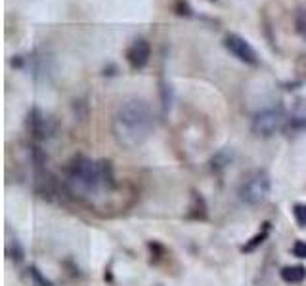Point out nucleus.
<instances>
[{"mask_svg": "<svg viewBox=\"0 0 306 286\" xmlns=\"http://www.w3.org/2000/svg\"><path fill=\"white\" fill-rule=\"evenodd\" d=\"M270 176L264 170L253 172L241 185V199L249 204H260L270 195Z\"/></svg>", "mask_w": 306, "mask_h": 286, "instance_id": "20e7f679", "label": "nucleus"}, {"mask_svg": "<svg viewBox=\"0 0 306 286\" xmlns=\"http://www.w3.org/2000/svg\"><path fill=\"white\" fill-rule=\"evenodd\" d=\"M268 229H270V227H268V223H266V225H264V231H263V233L254 235L253 239H251V243H247V244H245V246H243V248H241V250H243V252H253L254 248L258 246V244H263V243H264V239L268 237Z\"/></svg>", "mask_w": 306, "mask_h": 286, "instance_id": "9d476101", "label": "nucleus"}, {"mask_svg": "<svg viewBox=\"0 0 306 286\" xmlns=\"http://www.w3.org/2000/svg\"><path fill=\"white\" fill-rule=\"evenodd\" d=\"M306 130V101L298 99L295 107L291 109L287 115V124H285V132H293V134H300Z\"/></svg>", "mask_w": 306, "mask_h": 286, "instance_id": "6e6552de", "label": "nucleus"}, {"mask_svg": "<svg viewBox=\"0 0 306 286\" xmlns=\"http://www.w3.org/2000/svg\"><path fill=\"white\" fill-rule=\"evenodd\" d=\"M149 55H151V48L146 38H136L126 50V61L134 71L144 69L148 65Z\"/></svg>", "mask_w": 306, "mask_h": 286, "instance_id": "423d86ee", "label": "nucleus"}, {"mask_svg": "<svg viewBox=\"0 0 306 286\" xmlns=\"http://www.w3.org/2000/svg\"><path fill=\"white\" fill-rule=\"evenodd\" d=\"M224 46H226V50L232 55H236L237 60L247 63V65H256L258 63V55L254 52V48L245 40L243 36L236 35V33H230L224 38Z\"/></svg>", "mask_w": 306, "mask_h": 286, "instance_id": "39448f33", "label": "nucleus"}, {"mask_svg": "<svg viewBox=\"0 0 306 286\" xmlns=\"http://www.w3.org/2000/svg\"><path fill=\"white\" fill-rule=\"evenodd\" d=\"M293 216H295L298 225L304 227L306 225V204H297V206L293 208Z\"/></svg>", "mask_w": 306, "mask_h": 286, "instance_id": "f8f14e48", "label": "nucleus"}, {"mask_svg": "<svg viewBox=\"0 0 306 286\" xmlns=\"http://www.w3.org/2000/svg\"><path fill=\"white\" fill-rule=\"evenodd\" d=\"M153 132V115L146 101L128 99L119 107L113 119V134L117 143L126 149L142 145Z\"/></svg>", "mask_w": 306, "mask_h": 286, "instance_id": "f257e3e1", "label": "nucleus"}, {"mask_svg": "<svg viewBox=\"0 0 306 286\" xmlns=\"http://www.w3.org/2000/svg\"><path fill=\"white\" fill-rule=\"evenodd\" d=\"M27 126H29V132H31V136L36 139H46L52 136V124H50V119L48 117H44L40 113V109H31L29 111V119H27Z\"/></svg>", "mask_w": 306, "mask_h": 286, "instance_id": "0eeeda50", "label": "nucleus"}, {"mask_svg": "<svg viewBox=\"0 0 306 286\" xmlns=\"http://www.w3.org/2000/svg\"><path fill=\"white\" fill-rule=\"evenodd\" d=\"M67 183L73 195L77 197H92L100 191L111 189L115 185L113 170L107 160L92 162L88 158H75L69 168Z\"/></svg>", "mask_w": 306, "mask_h": 286, "instance_id": "f03ea898", "label": "nucleus"}, {"mask_svg": "<svg viewBox=\"0 0 306 286\" xmlns=\"http://www.w3.org/2000/svg\"><path fill=\"white\" fill-rule=\"evenodd\" d=\"M285 124H287L285 109L281 105H274V107H268V109H263L260 113H256V117L253 119V132L256 136L270 138L278 130L285 128Z\"/></svg>", "mask_w": 306, "mask_h": 286, "instance_id": "7ed1b4c3", "label": "nucleus"}, {"mask_svg": "<svg viewBox=\"0 0 306 286\" xmlns=\"http://www.w3.org/2000/svg\"><path fill=\"white\" fill-rule=\"evenodd\" d=\"M295 25H297L298 35L306 38V8H300L297 14V19H295Z\"/></svg>", "mask_w": 306, "mask_h": 286, "instance_id": "9b49d317", "label": "nucleus"}, {"mask_svg": "<svg viewBox=\"0 0 306 286\" xmlns=\"http://www.w3.org/2000/svg\"><path fill=\"white\" fill-rule=\"evenodd\" d=\"M281 278L285 280V282H293V284H297V282H302L306 278V269L302 265H291V267H283L281 269Z\"/></svg>", "mask_w": 306, "mask_h": 286, "instance_id": "1a4fd4ad", "label": "nucleus"}, {"mask_svg": "<svg viewBox=\"0 0 306 286\" xmlns=\"http://www.w3.org/2000/svg\"><path fill=\"white\" fill-rule=\"evenodd\" d=\"M293 254H295L297 258H306V243L304 241L295 243V246H293Z\"/></svg>", "mask_w": 306, "mask_h": 286, "instance_id": "4468645a", "label": "nucleus"}, {"mask_svg": "<svg viewBox=\"0 0 306 286\" xmlns=\"http://www.w3.org/2000/svg\"><path fill=\"white\" fill-rule=\"evenodd\" d=\"M174 10L178 16H192V8H190V4L186 0H176Z\"/></svg>", "mask_w": 306, "mask_h": 286, "instance_id": "ddd939ff", "label": "nucleus"}]
</instances>
